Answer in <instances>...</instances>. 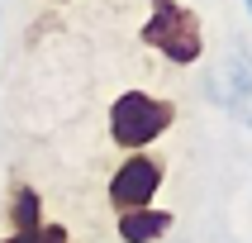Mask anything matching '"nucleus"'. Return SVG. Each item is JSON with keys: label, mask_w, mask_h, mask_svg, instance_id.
Instances as JSON below:
<instances>
[{"label": "nucleus", "mask_w": 252, "mask_h": 243, "mask_svg": "<svg viewBox=\"0 0 252 243\" xmlns=\"http://www.w3.org/2000/svg\"><path fill=\"white\" fill-rule=\"evenodd\" d=\"M176 124V105L153 91H119L110 105V143L124 153H143Z\"/></svg>", "instance_id": "2"}, {"label": "nucleus", "mask_w": 252, "mask_h": 243, "mask_svg": "<svg viewBox=\"0 0 252 243\" xmlns=\"http://www.w3.org/2000/svg\"><path fill=\"white\" fill-rule=\"evenodd\" d=\"M48 5H67V0H48Z\"/></svg>", "instance_id": "7"}, {"label": "nucleus", "mask_w": 252, "mask_h": 243, "mask_svg": "<svg viewBox=\"0 0 252 243\" xmlns=\"http://www.w3.org/2000/svg\"><path fill=\"white\" fill-rule=\"evenodd\" d=\"M171 224H176V214L162 210V205H138V210H124L119 214V239L124 243H157V239H167Z\"/></svg>", "instance_id": "4"}, {"label": "nucleus", "mask_w": 252, "mask_h": 243, "mask_svg": "<svg viewBox=\"0 0 252 243\" xmlns=\"http://www.w3.org/2000/svg\"><path fill=\"white\" fill-rule=\"evenodd\" d=\"M0 243H71V234L62 224H53V219H43L38 229H29V234H5Z\"/></svg>", "instance_id": "6"}, {"label": "nucleus", "mask_w": 252, "mask_h": 243, "mask_svg": "<svg viewBox=\"0 0 252 243\" xmlns=\"http://www.w3.org/2000/svg\"><path fill=\"white\" fill-rule=\"evenodd\" d=\"M162 181H167L162 157H153L148 148H143V153H124V162H119L114 176H110V205H114V214L138 210V205H153L157 191H162Z\"/></svg>", "instance_id": "3"}, {"label": "nucleus", "mask_w": 252, "mask_h": 243, "mask_svg": "<svg viewBox=\"0 0 252 243\" xmlns=\"http://www.w3.org/2000/svg\"><path fill=\"white\" fill-rule=\"evenodd\" d=\"M5 224H10V234H29V229L43 224V196L29 181H10V196H5Z\"/></svg>", "instance_id": "5"}, {"label": "nucleus", "mask_w": 252, "mask_h": 243, "mask_svg": "<svg viewBox=\"0 0 252 243\" xmlns=\"http://www.w3.org/2000/svg\"><path fill=\"white\" fill-rule=\"evenodd\" d=\"M143 48H153L157 57H167L171 67H195L205 57V24L200 14L181 0H153L148 19L138 29Z\"/></svg>", "instance_id": "1"}, {"label": "nucleus", "mask_w": 252, "mask_h": 243, "mask_svg": "<svg viewBox=\"0 0 252 243\" xmlns=\"http://www.w3.org/2000/svg\"><path fill=\"white\" fill-rule=\"evenodd\" d=\"M243 5H248V14H252V0H243Z\"/></svg>", "instance_id": "8"}]
</instances>
